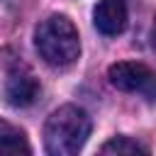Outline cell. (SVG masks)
Listing matches in <instances>:
<instances>
[{
  "instance_id": "6da1fadb",
  "label": "cell",
  "mask_w": 156,
  "mask_h": 156,
  "mask_svg": "<svg viewBox=\"0 0 156 156\" xmlns=\"http://www.w3.org/2000/svg\"><path fill=\"white\" fill-rule=\"evenodd\" d=\"M90 136V117L76 105H61L44 124L46 156H78Z\"/></svg>"
},
{
  "instance_id": "7a4b0ae2",
  "label": "cell",
  "mask_w": 156,
  "mask_h": 156,
  "mask_svg": "<svg viewBox=\"0 0 156 156\" xmlns=\"http://www.w3.org/2000/svg\"><path fill=\"white\" fill-rule=\"evenodd\" d=\"M34 46L39 56L54 68H68L80 54L78 29L66 15H49L34 32Z\"/></svg>"
},
{
  "instance_id": "3957f363",
  "label": "cell",
  "mask_w": 156,
  "mask_h": 156,
  "mask_svg": "<svg viewBox=\"0 0 156 156\" xmlns=\"http://www.w3.org/2000/svg\"><path fill=\"white\" fill-rule=\"evenodd\" d=\"M2 71H5V83H2L5 100L12 107H29L39 98V83L34 73L20 58H12L10 54L2 61Z\"/></svg>"
},
{
  "instance_id": "277c9868",
  "label": "cell",
  "mask_w": 156,
  "mask_h": 156,
  "mask_svg": "<svg viewBox=\"0 0 156 156\" xmlns=\"http://www.w3.org/2000/svg\"><path fill=\"white\" fill-rule=\"evenodd\" d=\"M107 78L117 90L136 93V95H144L149 100H156V73L139 61L112 63L107 71Z\"/></svg>"
},
{
  "instance_id": "5b68a950",
  "label": "cell",
  "mask_w": 156,
  "mask_h": 156,
  "mask_svg": "<svg viewBox=\"0 0 156 156\" xmlns=\"http://www.w3.org/2000/svg\"><path fill=\"white\" fill-rule=\"evenodd\" d=\"M93 24L105 37H117L127 27V5L124 0H100L93 10Z\"/></svg>"
},
{
  "instance_id": "8992f818",
  "label": "cell",
  "mask_w": 156,
  "mask_h": 156,
  "mask_svg": "<svg viewBox=\"0 0 156 156\" xmlns=\"http://www.w3.org/2000/svg\"><path fill=\"white\" fill-rule=\"evenodd\" d=\"M0 156H32L24 132L15 129L7 122H2L0 127Z\"/></svg>"
},
{
  "instance_id": "52a82bcc",
  "label": "cell",
  "mask_w": 156,
  "mask_h": 156,
  "mask_svg": "<svg viewBox=\"0 0 156 156\" xmlns=\"http://www.w3.org/2000/svg\"><path fill=\"white\" fill-rule=\"evenodd\" d=\"M98 156H149V154L141 144H136L127 136H115L98 151Z\"/></svg>"
},
{
  "instance_id": "ba28073f",
  "label": "cell",
  "mask_w": 156,
  "mask_h": 156,
  "mask_svg": "<svg viewBox=\"0 0 156 156\" xmlns=\"http://www.w3.org/2000/svg\"><path fill=\"white\" fill-rule=\"evenodd\" d=\"M151 46L156 49V20H154V24H151Z\"/></svg>"
}]
</instances>
